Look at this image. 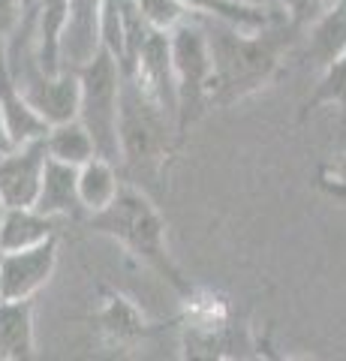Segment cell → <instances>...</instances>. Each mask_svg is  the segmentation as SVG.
I'll return each instance as SVG.
<instances>
[{
    "label": "cell",
    "instance_id": "obj_28",
    "mask_svg": "<svg viewBox=\"0 0 346 361\" xmlns=\"http://www.w3.org/2000/svg\"><path fill=\"white\" fill-rule=\"evenodd\" d=\"M0 256H4V250H0Z\"/></svg>",
    "mask_w": 346,
    "mask_h": 361
},
{
    "label": "cell",
    "instance_id": "obj_10",
    "mask_svg": "<svg viewBox=\"0 0 346 361\" xmlns=\"http://www.w3.org/2000/svg\"><path fill=\"white\" fill-rule=\"evenodd\" d=\"M103 51V0H70L61 42L63 70H82Z\"/></svg>",
    "mask_w": 346,
    "mask_h": 361
},
{
    "label": "cell",
    "instance_id": "obj_22",
    "mask_svg": "<svg viewBox=\"0 0 346 361\" xmlns=\"http://www.w3.org/2000/svg\"><path fill=\"white\" fill-rule=\"evenodd\" d=\"M136 4L142 6L144 18L151 21V27H157V30H172L184 18L193 16L181 0H136Z\"/></svg>",
    "mask_w": 346,
    "mask_h": 361
},
{
    "label": "cell",
    "instance_id": "obj_4",
    "mask_svg": "<svg viewBox=\"0 0 346 361\" xmlns=\"http://www.w3.org/2000/svg\"><path fill=\"white\" fill-rule=\"evenodd\" d=\"M79 73L82 103L79 121L91 130L97 142V154L109 160H121V90H124V70L121 63L103 49L91 63H85Z\"/></svg>",
    "mask_w": 346,
    "mask_h": 361
},
{
    "label": "cell",
    "instance_id": "obj_7",
    "mask_svg": "<svg viewBox=\"0 0 346 361\" xmlns=\"http://www.w3.org/2000/svg\"><path fill=\"white\" fill-rule=\"evenodd\" d=\"M58 268V238H49L27 250L0 256V289L9 301H27L54 277Z\"/></svg>",
    "mask_w": 346,
    "mask_h": 361
},
{
    "label": "cell",
    "instance_id": "obj_6",
    "mask_svg": "<svg viewBox=\"0 0 346 361\" xmlns=\"http://www.w3.org/2000/svg\"><path fill=\"white\" fill-rule=\"evenodd\" d=\"M46 163H49L46 135L25 145H16V148L0 154V199H4L6 208L37 205Z\"/></svg>",
    "mask_w": 346,
    "mask_h": 361
},
{
    "label": "cell",
    "instance_id": "obj_15",
    "mask_svg": "<svg viewBox=\"0 0 346 361\" xmlns=\"http://www.w3.org/2000/svg\"><path fill=\"white\" fill-rule=\"evenodd\" d=\"M33 341V304L27 301H0V361L30 358Z\"/></svg>",
    "mask_w": 346,
    "mask_h": 361
},
{
    "label": "cell",
    "instance_id": "obj_3",
    "mask_svg": "<svg viewBox=\"0 0 346 361\" xmlns=\"http://www.w3.org/2000/svg\"><path fill=\"white\" fill-rule=\"evenodd\" d=\"M172 130L178 123L157 106L139 78L124 75V90H121V160L130 169H154L166 160L172 142Z\"/></svg>",
    "mask_w": 346,
    "mask_h": 361
},
{
    "label": "cell",
    "instance_id": "obj_16",
    "mask_svg": "<svg viewBox=\"0 0 346 361\" xmlns=\"http://www.w3.org/2000/svg\"><path fill=\"white\" fill-rule=\"evenodd\" d=\"M66 16H70V0H42L37 13V61L42 73L49 75L63 73L61 42L66 30Z\"/></svg>",
    "mask_w": 346,
    "mask_h": 361
},
{
    "label": "cell",
    "instance_id": "obj_23",
    "mask_svg": "<svg viewBox=\"0 0 346 361\" xmlns=\"http://www.w3.org/2000/svg\"><path fill=\"white\" fill-rule=\"evenodd\" d=\"M280 4V9H283V16L292 21V25H298V27H307L310 21H314L322 9H326L331 0H277Z\"/></svg>",
    "mask_w": 346,
    "mask_h": 361
},
{
    "label": "cell",
    "instance_id": "obj_20",
    "mask_svg": "<svg viewBox=\"0 0 346 361\" xmlns=\"http://www.w3.org/2000/svg\"><path fill=\"white\" fill-rule=\"evenodd\" d=\"M99 319H103V329L109 334H115V337H136L144 329V322H142V316L136 313V307H132L127 298H121V295H111L106 301Z\"/></svg>",
    "mask_w": 346,
    "mask_h": 361
},
{
    "label": "cell",
    "instance_id": "obj_14",
    "mask_svg": "<svg viewBox=\"0 0 346 361\" xmlns=\"http://www.w3.org/2000/svg\"><path fill=\"white\" fill-rule=\"evenodd\" d=\"M181 4L193 16L226 21V25L238 30H265L286 18L283 13H274V9L256 6V4H244V0H181Z\"/></svg>",
    "mask_w": 346,
    "mask_h": 361
},
{
    "label": "cell",
    "instance_id": "obj_12",
    "mask_svg": "<svg viewBox=\"0 0 346 361\" xmlns=\"http://www.w3.org/2000/svg\"><path fill=\"white\" fill-rule=\"evenodd\" d=\"M37 211L49 214V217H66V214H79L82 208V196H79V166L51 160L46 163L42 172V184H39V196H37Z\"/></svg>",
    "mask_w": 346,
    "mask_h": 361
},
{
    "label": "cell",
    "instance_id": "obj_5",
    "mask_svg": "<svg viewBox=\"0 0 346 361\" xmlns=\"http://www.w3.org/2000/svg\"><path fill=\"white\" fill-rule=\"evenodd\" d=\"M172 37V63L178 82V135L211 106V73H214V58H211L208 33L199 18H184L178 27L169 30Z\"/></svg>",
    "mask_w": 346,
    "mask_h": 361
},
{
    "label": "cell",
    "instance_id": "obj_8",
    "mask_svg": "<svg viewBox=\"0 0 346 361\" xmlns=\"http://www.w3.org/2000/svg\"><path fill=\"white\" fill-rule=\"evenodd\" d=\"M18 87L30 103V109L37 111L49 127L51 123H61V121L79 118L82 85H79V73L75 70H63L58 75L37 70L25 78H18Z\"/></svg>",
    "mask_w": 346,
    "mask_h": 361
},
{
    "label": "cell",
    "instance_id": "obj_24",
    "mask_svg": "<svg viewBox=\"0 0 346 361\" xmlns=\"http://www.w3.org/2000/svg\"><path fill=\"white\" fill-rule=\"evenodd\" d=\"M21 0H0V37H9L16 27H18V21H21Z\"/></svg>",
    "mask_w": 346,
    "mask_h": 361
},
{
    "label": "cell",
    "instance_id": "obj_17",
    "mask_svg": "<svg viewBox=\"0 0 346 361\" xmlns=\"http://www.w3.org/2000/svg\"><path fill=\"white\" fill-rule=\"evenodd\" d=\"M121 178H118V169L115 160L109 157H94L87 160L85 166H79V196H82V208L87 214H99L106 211L115 196L121 193Z\"/></svg>",
    "mask_w": 346,
    "mask_h": 361
},
{
    "label": "cell",
    "instance_id": "obj_21",
    "mask_svg": "<svg viewBox=\"0 0 346 361\" xmlns=\"http://www.w3.org/2000/svg\"><path fill=\"white\" fill-rule=\"evenodd\" d=\"M103 49L121 63V70H124V61H127V30H124L121 0H103Z\"/></svg>",
    "mask_w": 346,
    "mask_h": 361
},
{
    "label": "cell",
    "instance_id": "obj_2",
    "mask_svg": "<svg viewBox=\"0 0 346 361\" xmlns=\"http://www.w3.org/2000/svg\"><path fill=\"white\" fill-rule=\"evenodd\" d=\"M91 229L99 235H109L118 244H124L132 256H139L142 262H148L154 271L169 280L178 292H190L181 271L175 268L169 250H166V223L160 217L157 205L142 193V190L124 184L115 202L99 211L91 214Z\"/></svg>",
    "mask_w": 346,
    "mask_h": 361
},
{
    "label": "cell",
    "instance_id": "obj_11",
    "mask_svg": "<svg viewBox=\"0 0 346 361\" xmlns=\"http://www.w3.org/2000/svg\"><path fill=\"white\" fill-rule=\"evenodd\" d=\"M340 54H346V0H331L307 25L301 61L307 66H316L322 73L331 61H338Z\"/></svg>",
    "mask_w": 346,
    "mask_h": 361
},
{
    "label": "cell",
    "instance_id": "obj_27",
    "mask_svg": "<svg viewBox=\"0 0 346 361\" xmlns=\"http://www.w3.org/2000/svg\"><path fill=\"white\" fill-rule=\"evenodd\" d=\"M0 301H4V289H0Z\"/></svg>",
    "mask_w": 346,
    "mask_h": 361
},
{
    "label": "cell",
    "instance_id": "obj_18",
    "mask_svg": "<svg viewBox=\"0 0 346 361\" xmlns=\"http://www.w3.org/2000/svg\"><path fill=\"white\" fill-rule=\"evenodd\" d=\"M46 145H49L51 160H61V163H70V166H85L87 160L97 157L94 135L79 118L51 123L49 133H46Z\"/></svg>",
    "mask_w": 346,
    "mask_h": 361
},
{
    "label": "cell",
    "instance_id": "obj_1",
    "mask_svg": "<svg viewBox=\"0 0 346 361\" xmlns=\"http://www.w3.org/2000/svg\"><path fill=\"white\" fill-rule=\"evenodd\" d=\"M208 33L214 73H211V106H232L250 97L253 90L265 87L280 70L283 51L289 45V33L298 30L289 18L265 30H238L217 18H202Z\"/></svg>",
    "mask_w": 346,
    "mask_h": 361
},
{
    "label": "cell",
    "instance_id": "obj_9",
    "mask_svg": "<svg viewBox=\"0 0 346 361\" xmlns=\"http://www.w3.org/2000/svg\"><path fill=\"white\" fill-rule=\"evenodd\" d=\"M132 78H139L142 87L157 99V106L178 123V82H175L169 30H151V37L139 54Z\"/></svg>",
    "mask_w": 346,
    "mask_h": 361
},
{
    "label": "cell",
    "instance_id": "obj_25",
    "mask_svg": "<svg viewBox=\"0 0 346 361\" xmlns=\"http://www.w3.org/2000/svg\"><path fill=\"white\" fill-rule=\"evenodd\" d=\"M9 148H16V139H13V133H9V123H6L4 109H0V154L9 151Z\"/></svg>",
    "mask_w": 346,
    "mask_h": 361
},
{
    "label": "cell",
    "instance_id": "obj_19",
    "mask_svg": "<svg viewBox=\"0 0 346 361\" xmlns=\"http://www.w3.org/2000/svg\"><path fill=\"white\" fill-rule=\"evenodd\" d=\"M319 106H343L346 109V54H340L338 61H331L326 70L319 73V82L314 85V94L304 99L301 115H310Z\"/></svg>",
    "mask_w": 346,
    "mask_h": 361
},
{
    "label": "cell",
    "instance_id": "obj_26",
    "mask_svg": "<svg viewBox=\"0 0 346 361\" xmlns=\"http://www.w3.org/2000/svg\"><path fill=\"white\" fill-rule=\"evenodd\" d=\"M4 211H6V205H4V199H0V217H4Z\"/></svg>",
    "mask_w": 346,
    "mask_h": 361
},
{
    "label": "cell",
    "instance_id": "obj_13",
    "mask_svg": "<svg viewBox=\"0 0 346 361\" xmlns=\"http://www.w3.org/2000/svg\"><path fill=\"white\" fill-rule=\"evenodd\" d=\"M54 220L37 208H6L0 217V250L13 253V250H27L42 241L54 238Z\"/></svg>",
    "mask_w": 346,
    "mask_h": 361
}]
</instances>
